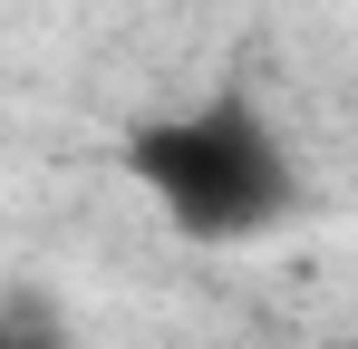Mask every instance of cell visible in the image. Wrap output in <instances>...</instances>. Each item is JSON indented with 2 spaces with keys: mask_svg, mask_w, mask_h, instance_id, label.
Instances as JSON below:
<instances>
[{
  "mask_svg": "<svg viewBox=\"0 0 358 349\" xmlns=\"http://www.w3.org/2000/svg\"><path fill=\"white\" fill-rule=\"evenodd\" d=\"M339 349H358V330H349V340H339Z\"/></svg>",
  "mask_w": 358,
  "mask_h": 349,
  "instance_id": "7a4b0ae2",
  "label": "cell"
},
{
  "mask_svg": "<svg viewBox=\"0 0 358 349\" xmlns=\"http://www.w3.org/2000/svg\"><path fill=\"white\" fill-rule=\"evenodd\" d=\"M126 174L136 194L184 233V242H262L300 214V165L281 126L252 97H194L145 126H126Z\"/></svg>",
  "mask_w": 358,
  "mask_h": 349,
  "instance_id": "6da1fadb",
  "label": "cell"
}]
</instances>
